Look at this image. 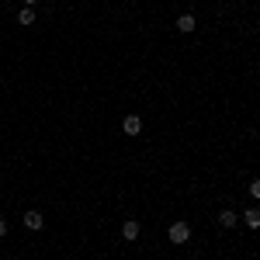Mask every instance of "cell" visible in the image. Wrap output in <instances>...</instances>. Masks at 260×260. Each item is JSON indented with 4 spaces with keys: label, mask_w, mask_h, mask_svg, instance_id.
<instances>
[{
    "label": "cell",
    "mask_w": 260,
    "mask_h": 260,
    "mask_svg": "<svg viewBox=\"0 0 260 260\" xmlns=\"http://www.w3.org/2000/svg\"><path fill=\"white\" fill-rule=\"evenodd\" d=\"M167 240L174 243V246H184V243L191 240V225H187L184 219H180V222H174V225L167 229Z\"/></svg>",
    "instance_id": "cell-1"
},
{
    "label": "cell",
    "mask_w": 260,
    "mask_h": 260,
    "mask_svg": "<svg viewBox=\"0 0 260 260\" xmlns=\"http://www.w3.org/2000/svg\"><path fill=\"white\" fill-rule=\"evenodd\" d=\"M121 132H125V136H139V132H142V118H139V115H125Z\"/></svg>",
    "instance_id": "cell-2"
},
{
    "label": "cell",
    "mask_w": 260,
    "mask_h": 260,
    "mask_svg": "<svg viewBox=\"0 0 260 260\" xmlns=\"http://www.w3.org/2000/svg\"><path fill=\"white\" fill-rule=\"evenodd\" d=\"M174 24H177V31H184V35H191L198 21H194V14H191V11H184V14H180V18L174 21Z\"/></svg>",
    "instance_id": "cell-3"
},
{
    "label": "cell",
    "mask_w": 260,
    "mask_h": 260,
    "mask_svg": "<svg viewBox=\"0 0 260 260\" xmlns=\"http://www.w3.org/2000/svg\"><path fill=\"white\" fill-rule=\"evenodd\" d=\"M42 225H45V219H42V212H24V229H31V233H39Z\"/></svg>",
    "instance_id": "cell-4"
},
{
    "label": "cell",
    "mask_w": 260,
    "mask_h": 260,
    "mask_svg": "<svg viewBox=\"0 0 260 260\" xmlns=\"http://www.w3.org/2000/svg\"><path fill=\"white\" fill-rule=\"evenodd\" d=\"M236 222H240L236 212H229V208H222V212H219V225H222V229H233Z\"/></svg>",
    "instance_id": "cell-5"
},
{
    "label": "cell",
    "mask_w": 260,
    "mask_h": 260,
    "mask_svg": "<svg viewBox=\"0 0 260 260\" xmlns=\"http://www.w3.org/2000/svg\"><path fill=\"white\" fill-rule=\"evenodd\" d=\"M121 236H125L128 243H132V240H139V222H136V219H128L125 225H121Z\"/></svg>",
    "instance_id": "cell-6"
},
{
    "label": "cell",
    "mask_w": 260,
    "mask_h": 260,
    "mask_svg": "<svg viewBox=\"0 0 260 260\" xmlns=\"http://www.w3.org/2000/svg\"><path fill=\"white\" fill-rule=\"evenodd\" d=\"M240 219L246 222V225H250V229H260V208H246V212H243Z\"/></svg>",
    "instance_id": "cell-7"
},
{
    "label": "cell",
    "mask_w": 260,
    "mask_h": 260,
    "mask_svg": "<svg viewBox=\"0 0 260 260\" xmlns=\"http://www.w3.org/2000/svg\"><path fill=\"white\" fill-rule=\"evenodd\" d=\"M35 21H39V18H35V7H21V11H18V24L28 28V24H35Z\"/></svg>",
    "instance_id": "cell-8"
},
{
    "label": "cell",
    "mask_w": 260,
    "mask_h": 260,
    "mask_svg": "<svg viewBox=\"0 0 260 260\" xmlns=\"http://www.w3.org/2000/svg\"><path fill=\"white\" fill-rule=\"evenodd\" d=\"M250 194H253V198L260 201V177H253V180H250Z\"/></svg>",
    "instance_id": "cell-9"
},
{
    "label": "cell",
    "mask_w": 260,
    "mask_h": 260,
    "mask_svg": "<svg viewBox=\"0 0 260 260\" xmlns=\"http://www.w3.org/2000/svg\"><path fill=\"white\" fill-rule=\"evenodd\" d=\"M7 233H11V222H7V219H0V240H4Z\"/></svg>",
    "instance_id": "cell-10"
},
{
    "label": "cell",
    "mask_w": 260,
    "mask_h": 260,
    "mask_svg": "<svg viewBox=\"0 0 260 260\" xmlns=\"http://www.w3.org/2000/svg\"><path fill=\"white\" fill-rule=\"evenodd\" d=\"M21 4H24V7H35V4H39V0H21Z\"/></svg>",
    "instance_id": "cell-11"
},
{
    "label": "cell",
    "mask_w": 260,
    "mask_h": 260,
    "mask_svg": "<svg viewBox=\"0 0 260 260\" xmlns=\"http://www.w3.org/2000/svg\"><path fill=\"white\" fill-rule=\"evenodd\" d=\"M7 260H11V257H7Z\"/></svg>",
    "instance_id": "cell-12"
}]
</instances>
